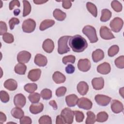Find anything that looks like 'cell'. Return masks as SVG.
<instances>
[{
    "label": "cell",
    "instance_id": "7dc6e473",
    "mask_svg": "<svg viewBox=\"0 0 124 124\" xmlns=\"http://www.w3.org/2000/svg\"><path fill=\"white\" fill-rule=\"evenodd\" d=\"M7 31V25L5 22L0 21V35H2L5 33Z\"/></svg>",
    "mask_w": 124,
    "mask_h": 124
},
{
    "label": "cell",
    "instance_id": "bcb514c9",
    "mask_svg": "<svg viewBox=\"0 0 124 124\" xmlns=\"http://www.w3.org/2000/svg\"><path fill=\"white\" fill-rule=\"evenodd\" d=\"M66 88L65 87H60L56 91V95L58 97H61L64 95L66 92Z\"/></svg>",
    "mask_w": 124,
    "mask_h": 124
},
{
    "label": "cell",
    "instance_id": "8d00e7d4",
    "mask_svg": "<svg viewBox=\"0 0 124 124\" xmlns=\"http://www.w3.org/2000/svg\"><path fill=\"white\" fill-rule=\"evenodd\" d=\"M111 6L116 12H120L122 10V5L118 0H113L111 3Z\"/></svg>",
    "mask_w": 124,
    "mask_h": 124
},
{
    "label": "cell",
    "instance_id": "f1b7e54d",
    "mask_svg": "<svg viewBox=\"0 0 124 124\" xmlns=\"http://www.w3.org/2000/svg\"><path fill=\"white\" fill-rule=\"evenodd\" d=\"M102 15L100 17V21L102 22H107L110 19L111 17V12L107 9H104L102 10Z\"/></svg>",
    "mask_w": 124,
    "mask_h": 124
},
{
    "label": "cell",
    "instance_id": "d590c367",
    "mask_svg": "<svg viewBox=\"0 0 124 124\" xmlns=\"http://www.w3.org/2000/svg\"><path fill=\"white\" fill-rule=\"evenodd\" d=\"M28 98L32 103H37L40 99V95L37 93H32L29 95Z\"/></svg>",
    "mask_w": 124,
    "mask_h": 124
},
{
    "label": "cell",
    "instance_id": "1f68e13d",
    "mask_svg": "<svg viewBox=\"0 0 124 124\" xmlns=\"http://www.w3.org/2000/svg\"><path fill=\"white\" fill-rule=\"evenodd\" d=\"M87 117L86 119L85 123L86 124H93L96 121L95 115L94 113L91 111L87 112Z\"/></svg>",
    "mask_w": 124,
    "mask_h": 124
},
{
    "label": "cell",
    "instance_id": "d4e9b609",
    "mask_svg": "<svg viewBox=\"0 0 124 124\" xmlns=\"http://www.w3.org/2000/svg\"><path fill=\"white\" fill-rule=\"evenodd\" d=\"M54 17L58 21H63L66 17V14L59 9H56L53 12Z\"/></svg>",
    "mask_w": 124,
    "mask_h": 124
},
{
    "label": "cell",
    "instance_id": "f546056e",
    "mask_svg": "<svg viewBox=\"0 0 124 124\" xmlns=\"http://www.w3.org/2000/svg\"><path fill=\"white\" fill-rule=\"evenodd\" d=\"M86 7L88 11L94 16L96 17L97 16V9L96 6L91 2H88L86 4Z\"/></svg>",
    "mask_w": 124,
    "mask_h": 124
},
{
    "label": "cell",
    "instance_id": "30bf717a",
    "mask_svg": "<svg viewBox=\"0 0 124 124\" xmlns=\"http://www.w3.org/2000/svg\"><path fill=\"white\" fill-rule=\"evenodd\" d=\"M31 58V54L27 51L19 52L17 56V60L19 63H26L29 62Z\"/></svg>",
    "mask_w": 124,
    "mask_h": 124
},
{
    "label": "cell",
    "instance_id": "44dd1931",
    "mask_svg": "<svg viewBox=\"0 0 124 124\" xmlns=\"http://www.w3.org/2000/svg\"><path fill=\"white\" fill-rule=\"evenodd\" d=\"M4 87L7 90L13 91L16 89L17 87V82L14 79H8L4 83Z\"/></svg>",
    "mask_w": 124,
    "mask_h": 124
},
{
    "label": "cell",
    "instance_id": "6da1fadb",
    "mask_svg": "<svg viewBox=\"0 0 124 124\" xmlns=\"http://www.w3.org/2000/svg\"><path fill=\"white\" fill-rule=\"evenodd\" d=\"M69 45L72 50L76 52H83L88 46L86 39L78 34L70 37Z\"/></svg>",
    "mask_w": 124,
    "mask_h": 124
},
{
    "label": "cell",
    "instance_id": "ac0fdd59",
    "mask_svg": "<svg viewBox=\"0 0 124 124\" xmlns=\"http://www.w3.org/2000/svg\"><path fill=\"white\" fill-rule=\"evenodd\" d=\"M111 70V67L109 63L105 62L99 64L97 67V72L103 75L108 74Z\"/></svg>",
    "mask_w": 124,
    "mask_h": 124
},
{
    "label": "cell",
    "instance_id": "5b68a950",
    "mask_svg": "<svg viewBox=\"0 0 124 124\" xmlns=\"http://www.w3.org/2000/svg\"><path fill=\"white\" fill-rule=\"evenodd\" d=\"M61 115L65 123L71 124L73 122L74 113V111L70 108H64L61 111Z\"/></svg>",
    "mask_w": 124,
    "mask_h": 124
},
{
    "label": "cell",
    "instance_id": "ffe728a7",
    "mask_svg": "<svg viewBox=\"0 0 124 124\" xmlns=\"http://www.w3.org/2000/svg\"><path fill=\"white\" fill-rule=\"evenodd\" d=\"M78 96L75 94H72L68 95L65 97V101L67 105L70 107H73L75 106L78 101Z\"/></svg>",
    "mask_w": 124,
    "mask_h": 124
},
{
    "label": "cell",
    "instance_id": "ab89813d",
    "mask_svg": "<svg viewBox=\"0 0 124 124\" xmlns=\"http://www.w3.org/2000/svg\"><path fill=\"white\" fill-rule=\"evenodd\" d=\"M2 39L4 42L8 44L12 43L14 41V38L13 34L6 32L2 36Z\"/></svg>",
    "mask_w": 124,
    "mask_h": 124
},
{
    "label": "cell",
    "instance_id": "d6a6232c",
    "mask_svg": "<svg viewBox=\"0 0 124 124\" xmlns=\"http://www.w3.org/2000/svg\"><path fill=\"white\" fill-rule=\"evenodd\" d=\"M108 113L105 111H101L99 112L96 116V121L98 122H106L108 119Z\"/></svg>",
    "mask_w": 124,
    "mask_h": 124
},
{
    "label": "cell",
    "instance_id": "4dcf8cb0",
    "mask_svg": "<svg viewBox=\"0 0 124 124\" xmlns=\"http://www.w3.org/2000/svg\"><path fill=\"white\" fill-rule=\"evenodd\" d=\"M23 16L25 17L28 15H29L31 12V5L30 2L27 0H23Z\"/></svg>",
    "mask_w": 124,
    "mask_h": 124
},
{
    "label": "cell",
    "instance_id": "f6af8a7d",
    "mask_svg": "<svg viewBox=\"0 0 124 124\" xmlns=\"http://www.w3.org/2000/svg\"><path fill=\"white\" fill-rule=\"evenodd\" d=\"M19 20L17 18L13 17L11 18L9 21V24L10 30H12L14 29L15 26L18 25L19 23Z\"/></svg>",
    "mask_w": 124,
    "mask_h": 124
},
{
    "label": "cell",
    "instance_id": "9f6ffc18",
    "mask_svg": "<svg viewBox=\"0 0 124 124\" xmlns=\"http://www.w3.org/2000/svg\"><path fill=\"white\" fill-rule=\"evenodd\" d=\"M47 1V0H46V1H43L42 0H33V2L35 3L36 4H44Z\"/></svg>",
    "mask_w": 124,
    "mask_h": 124
},
{
    "label": "cell",
    "instance_id": "8992f818",
    "mask_svg": "<svg viewBox=\"0 0 124 124\" xmlns=\"http://www.w3.org/2000/svg\"><path fill=\"white\" fill-rule=\"evenodd\" d=\"M123 24L124 22L123 19L119 17H116L110 21L109 25L113 31L118 32L122 29Z\"/></svg>",
    "mask_w": 124,
    "mask_h": 124
},
{
    "label": "cell",
    "instance_id": "ee69618b",
    "mask_svg": "<svg viewBox=\"0 0 124 124\" xmlns=\"http://www.w3.org/2000/svg\"><path fill=\"white\" fill-rule=\"evenodd\" d=\"M74 113L76 117V120L77 122L80 123L83 121L84 118V115L82 112L78 110H75L74 111Z\"/></svg>",
    "mask_w": 124,
    "mask_h": 124
},
{
    "label": "cell",
    "instance_id": "f35d334b",
    "mask_svg": "<svg viewBox=\"0 0 124 124\" xmlns=\"http://www.w3.org/2000/svg\"><path fill=\"white\" fill-rule=\"evenodd\" d=\"M115 64L119 68L123 69L124 68V56H121L115 60Z\"/></svg>",
    "mask_w": 124,
    "mask_h": 124
},
{
    "label": "cell",
    "instance_id": "9a60e30c",
    "mask_svg": "<svg viewBox=\"0 0 124 124\" xmlns=\"http://www.w3.org/2000/svg\"><path fill=\"white\" fill-rule=\"evenodd\" d=\"M41 70L40 69H34L30 70L28 73V78L32 81H36L40 78Z\"/></svg>",
    "mask_w": 124,
    "mask_h": 124
},
{
    "label": "cell",
    "instance_id": "836d02e7",
    "mask_svg": "<svg viewBox=\"0 0 124 124\" xmlns=\"http://www.w3.org/2000/svg\"><path fill=\"white\" fill-rule=\"evenodd\" d=\"M41 96L44 100H48L52 97V91L48 89H44L41 92Z\"/></svg>",
    "mask_w": 124,
    "mask_h": 124
},
{
    "label": "cell",
    "instance_id": "d6986e66",
    "mask_svg": "<svg viewBox=\"0 0 124 124\" xmlns=\"http://www.w3.org/2000/svg\"><path fill=\"white\" fill-rule=\"evenodd\" d=\"M77 89L78 92L80 95H84L87 93L89 90V86L86 82L80 81L78 84Z\"/></svg>",
    "mask_w": 124,
    "mask_h": 124
},
{
    "label": "cell",
    "instance_id": "4316f807",
    "mask_svg": "<svg viewBox=\"0 0 124 124\" xmlns=\"http://www.w3.org/2000/svg\"><path fill=\"white\" fill-rule=\"evenodd\" d=\"M55 24V21L52 19H45L43 20L40 24L39 29L40 31H44L46 29H48Z\"/></svg>",
    "mask_w": 124,
    "mask_h": 124
},
{
    "label": "cell",
    "instance_id": "60d3db41",
    "mask_svg": "<svg viewBox=\"0 0 124 124\" xmlns=\"http://www.w3.org/2000/svg\"><path fill=\"white\" fill-rule=\"evenodd\" d=\"M38 122L40 124H51L52 120L48 115H43L40 118Z\"/></svg>",
    "mask_w": 124,
    "mask_h": 124
},
{
    "label": "cell",
    "instance_id": "f5cc1de1",
    "mask_svg": "<svg viewBox=\"0 0 124 124\" xmlns=\"http://www.w3.org/2000/svg\"><path fill=\"white\" fill-rule=\"evenodd\" d=\"M56 124H65L64 120L61 115H59L57 116L56 120Z\"/></svg>",
    "mask_w": 124,
    "mask_h": 124
},
{
    "label": "cell",
    "instance_id": "cb8c5ba5",
    "mask_svg": "<svg viewBox=\"0 0 124 124\" xmlns=\"http://www.w3.org/2000/svg\"><path fill=\"white\" fill-rule=\"evenodd\" d=\"M44 108V105L41 103L31 104L30 107V112L33 114H37L41 112Z\"/></svg>",
    "mask_w": 124,
    "mask_h": 124
},
{
    "label": "cell",
    "instance_id": "83f0119b",
    "mask_svg": "<svg viewBox=\"0 0 124 124\" xmlns=\"http://www.w3.org/2000/svg\"><path fill=\"white\" fill-rule=\"evenodd\" d=\"M26 65H25L24 63H19L17 64L14 68L15 72L19 75H24L26 71Z\"/></svg>",
    "mask_w": 124,
    "mask_h": 124
},
{
    "label": "cell",
    "instance_id": "11a10c76",
    "mask_svg": "<svg viewBox=\"0 0 124 124\" xmlns=\"http://www.w3.org/2000/svg\"><path fill=\"white\" fill-rule=\"evenodd\" d=\"M49 104L53 107V109L56 110L57 109L58 106H57V103H56V102H55V100H51V101H49Z\"/></svg>",
    "mask_w": 124,
    "mask_h": 124
},
{
    "label": "cell",
    "instance_id": "8fae6325",
    "mask_svg": "<svg viewBox=\"0 0 124 124\" xmlns=\"http://www.w3.org/2000/svg\"><path fill=\"white\" fill-rule=\"evenodd\" d=\"M91 64L90 61L87 59H80L78 63V69L82 72H87L91 68Z\"/></svg>",
    "mask_w": 124,
    "mask_h": 124
},
{
    "label": "cell",
    "instance_id": "e0dca14e",
    "mask_svg": "<svg viewBox=\"0 0 124 124\" xmlns=\"http://www.w3.org/2000/svg\"><path fill=\"white\" fill-rule=\"evenodd\" d=\"M34 63L39 66H45L47 63V60L46 56L41 54H37L34 60Z\"/></svg>",
    "mask_w": 124,
    "mask_h": 124
},
{
    "label": "cell",
    "instance_id": "3957f363",
    "mask_svg": "<svg viewBox=\"0 0 124 124\" xmlns=\"http://www.w3.org/2000/svg\"><path fill=\"white\" fill-rule=\"evenodd\" d=\"M71 36H63L60 38L58 41V52L60 54H63L69 52L70 48L67 45L68 40Z\"/></svg>",
    "mask_w": 124,
    "mask_h": 124
},
{
    "label": "cell",
    "instance_id": "603a6c76",
    "mask_svg": "<svg viewBox=\"0 0 124 124\" xmlns=\"http://www.w3.org/2000/svg\"><path fill=\"white\" fill-rule=\"evenodd\" d=\"M53 81L57 84H61L65 82L66 78L65 76L59 71L55 72L52 75Z\"/></svg>",
    "mask_w": 124,
    "mask_h": 124
},
{
    "label": "cell",
    "instance_id": "7a4b0ae2",
    "mask_svg": "<svg viewBox=\"0 0 124 124\" xmlns=\"http://www.w3.org/2000/svg\"><path fill=\"white\" fill-rule=\"evenodd\" d=\"M82 32L88 38L91 43H94L98 40L95 28L91 25L85 26L82 29Z\"/></svg>",
    "mask_w": 124,
    "mask_h": 124
},
{
    "label": "cell",
    "instance_id": "680465c9",
    "mask_svg": "<svg viewBox=\"0 0 124 124\" xmlns=\"http://www.w3.org/2000/svg\"><path fill=\"white\" fill-rule=\"evenodd\" d=\"M124 87H122V88H120V90H119V93H120V94L121 95V96H122L123 98L124 97V95H123V94H124Z\"/></svg>",
    "mask_w": 124,
    "mask_h": 124
},
{
    "label": "cell",
    "instance_id": "277c9868",
    "mask_svg": "<svg viewBox=\"0 0 124 124\" xmlns=\"http://www.w3.org/2000/svg\"><path fill=\"white\" fill-rule=\"evenodd\" d=\"M36 27L35 21L31 18H28L24 20L22 25V29L24 32L31 33L33 32Z\"/></svg>",
    "mask_w": 124,
    "mask_h": 124
},
{
    "label": "cell",
    "instance_id": "f907efd6",
    "mask_svg": "<svg viewBox=\"0 0 124 124\" xmlns=\"http://www.w3.org/2000/svg\"><path fill=\"white\" fill-rule=\"evenodd\" d=\"M65 72L68 74H72L75 72V67L72 64H68L65 67Z\"/></svg>",
    "mask_w": 124,
    "mask_h": 124
},
{
    "label": "cell",
    "instance_id": "5bb4252c",
    "mask_svg": "<svg viewBox=\"0 0 124 124\" xmlns=\"http://www.w3.org/2000/svg\"><path fill=\"white\" fill-rule=\"evenodd\" d=\"M92 84L94 89L100 90L103 88L104 86V80L102 77L95 78L92 80Z\"/></svg>",
    "mask_w": 124,
    "mask_h": 124
},
{
    "label": "cell",
    "instance_id": "c3c4849f",
    "mask_svg": "<svg viewBox=\"0 0 124 124\" xmlns=\"http://www.w3.org/2000/svg\"><path fill=\"white\" fill-rule=\"evenodd\" d=\"M31 118L28 116H23L20 120V123L21 124H31Z\"/></svg>",
    "mask_w": 124,
    "mask_h": 124
},
{
    "label": "cell",
    "instance_id": "e575fe53",
    "mask_svg": "<svg viewBox=\"0 0 124 124\" xmlns=\"http://www.w3.org/2000/svg\"><path fill=\"white\" fill-rule=\"evenodd\" d=\"M37 89V85L36 83H28L24 86V90L29 93H32Z\"/></svg>",
    "mask_w": 124,
    "mask_h": 124
},
{
    "label": "cell",
    "instance_id": "4fadbf2b",
    "mask_svg": "<svg viewBox=\"0 0 124 124\" xmlns=\"http://www.w3.org/2000/svg\"><path fill=\"white\" fill-rule=\"evenodd\" d=\"M111 109L114 113H119L123 111V104L118 100H112L111 102Z\"/></svg>",
    "mask_w": 124,
    "mask_h": 124
},
{
    "label": "cell",
    "instance_id": "816d5d0a",
    "mask_svg": "<svg viewBox=\"0 0 124 124\" xmlns=\"http://www.w3.org/2000/svg\"><path fill=\"white\" fill-rule=\"evenodd\" d=\"M62 7L65 9H68L70 8L72 6V1L70 0H62Z\"/></svg>",
    "mask_w": 124,
    "mask_h": 124
},
{
    "label": "cell",
    "instance_id": "7402d4cb",
    "mask_svg": "<svg viewBox=\"0 0 124 124\" xmlns=\"http://www.w3.org/2000/svg\"><path fill=\"white\" fill-rule=\"evenodd\" d=\"M92 59L94 62H98L104 58V53L100 49H97L92 53Z\"/></svg>",
    "mask_w": 124,
    "mask_h": 124
},
{
    "label": "cell",
    "instance_id": "2e32d148",
    "mask_svg": "<svg viewBox=\"0 0 124 124\" xmlns=\"http://www.w3.org/2000/svg\"><path fill=\"white\" fill-rule=\"evenodd\" d=\"M42 48L46 53H51L54 48V44L53 41L50 39H46L44 41L43 43Z\"/></svg>",
    "mask_w": 124,
    "mask_h": 124
},
{
    "label": "cell",
    "instance_id": "7c38bea8",
    "mask_svg": "<svg viewBox=\"0 0 124 124\" xmlns=\"http://www.w3.org/2000/svg\"><path fill=\"white\" fill-rule=\"evenodd\" d=\"M26 97L22 94L18 93L14 96V103L16 107L23 108L26 104Z\"/></svg>",
    "mask_w": 124,
    "mask_h": 124
},
{
    "label": "cell",
    "instance_id": "52a82bcc",
    "mask_svg": "<svg viewBox=\"0 0 124 124\" xmlns=\"http://www.w3.org/2000/svg\"><path fill=\"white\" fill-rule=\"evenodd\" d=\"M77 105L80 108L89 110L92 108L93 103L88 98L81 97L78 99Z\"/></svg>",
    "mask_w": 124,
    "mask_h": 124
},
{
    "label": "cell",
    "instance_id": "9c48e42d",
    "mask_svg": "<svg viewBox=\"0 0 124 124\" xmlns=\"http://www.w3.org/2000/svg\"><path fill=\"white\" fill-rule=\"evenodd\" d=\"M96 103L101 106H107L111 100V98L103 94H97L94 97Z\"/></svg>",
    "mask_w": 124,
    "mask_h": 124
},
{
    "label": "cell",
    "instance_id": "681fc988",
    "mask_svg": "<svg viewBox=\"0 0 124 124\" xmlns=\"http://www.w3.org/2000/svg\"><path fill=\"white\" fill-rule=\"evenodd\" d=\"M15 6H16L18 7H20V2L18 0H12L10 1V2L9 3V9L10 10H13Z\"/></svg>",
    "mask_w": 124,
    "mask_h": 124
},
{
    "label": "cell",
    "instance_id": "db71d44e",
    "mask_svg": "<svg viewBox=\"0 0 124 124\" xmlns=\"http://www.w3.org/2000/svg\"><path fill=\"white\" fill-rule=\"evenodd\" d=\"M6 120V116L4 113L2 112H0V123L2 124L3 123L5 122Z\"/></svg>",
    "mask_w": 124,
    "mask_h": 124
},
{
    "label": "cell",
    "instance_id": "7bdbcfd3",
    "mask_svg": "<svg viewBox=\"0 0 124 124\" xmlns=\"http://www.w3.org/2000/svg\"><path fill=\"white\" fill-rule=\"evenodd\" d=\"M0 100L3 103H7L9 101V94L5 91H1L0 92Z\"/></svg>",
    "mask_w": 124,
    "mask_h": 124
},
{
    "label": "cell",
    "instance_id": "484cf974",
    "mask_svg": "<svg viewBox=\"0 0 124 124\" xmlns=\"http://www.w3.org/2000/svg\"><path fill=\"white\" fill-rule=\"evenodd\" d=\"M11 115L16 119H20L24 116V112L20 108L16 107L13 108L11 111Z\"/></svg>",
    "mask_w": 124,
    "mask_h": 124
},
{
    "label": "cell",
    "instance_id": "74e56055",
    "mask_svg": "<svg viewBox=\"0 0 124 124\" xmlns=\"http://www.w3.org/2000/svg\"><path fill=\"white\" fill-rule=\"evenodd\" d=\"M119 50V47L117 45H113L109 47L108 50V55L109 57H113L118 53Z\"/></svg>",
    "mask_w": 124,
    "mask_h": 124
},
{
    "label": "cell",
    "instance_id": "ba28073f",
    "mask_svg": "<svg viewBox=\"0 0 124 124\" xmlns=\"http://www.w3.org/2000/svg\"><path fill=\"white\" fill-rule=\"evenodd\" d=\"M100 35L105 40H111L115 38L110 30L107 26H103L100 29Z\"/></svg>",
    "mask_w": 124,
    "mask_h": 124
},
{
    "label": "cell",
    "instance_id": "6f0895ef",
    "mask_svg": "<svg viewBox=\"0 0 124 124\" xmlns=\"http://www.w3.org/2000/svg\"><path fill=\"white\" fill-rule=\"evenodd\" d=\"M20 10L18 9H16V10H14V15H15V16H17V15H18V14L20 13Z\"/></svg>",
    "mask_w": 124,
    "mask_h": 124
},
{
    "label": "cell",
    "instance_id": "b9f144b4",
    "mask_svg": "<svg viewBox=\"0 0 124 124\" xmlns=\"http://www.w3.org/2000/svg\"><path fill=\"white\" fill-rule=\"evenodd\" d=\"M76 61V57L74 55H68L64 56L62 58V62L63 64H66L67 63H74Z\"/></svg>",
    "mask_w": 124,
    "mask_h": 124
}]
</instances>
